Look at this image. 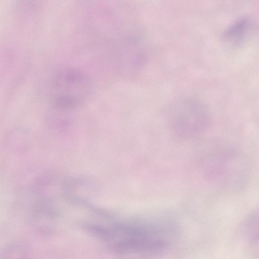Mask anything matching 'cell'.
<instances>
[{
  "instance_id": "cell-1",
  "label": "cell",
  "mask_w": 259,
  "mask_h": 259,
  "mask_svg": "<svg viewBox=\"0 0 259 259\" xmlns=\"http://www.w3.org/2000/svg\"><path fill=\"white\" fill-rule=\"evenodd\" d=\"M91 91L89 79L83 73L65 68L56 72L51 83L50 95L55 105L72 108L83 102Z\"/></svg>"
},
{
  "instance_id": "cell-4",
  "label": "cell",
  "mask_w": 259,
  "mask_h": 259,
  "mask_svg": "<svg viewBox=\"0 0 259 259\" xmlns=\"http://www.w3.org/2000/svg\"><path fill=\"white\" fill-rule=\"evenodd\" d=\"M248 25V20L246 18L239 19L228 29L225 37L230 40H238L244 35Z\"/></svg>"
},
{
  "instance_id": "cell-2",
  "label": "cell",
  "mask_w": 259,
  "mask_h": 259,
  "mask_svg": "<svg viewBox=\"0 0 259 259\" xmlns=\"http://www.w3.org/2000/svg\"><path fill=\"white\" fill-rule=\"evenodd\" d=\"M214 175L222 188L236 192L247 183L249 167L246 157L237 149L225 146L214 157Z\"/></svg>"
},
{
  "instance_id": "cell-3",
  "label": "cell",
  "mask_w": 259,
  "mask_h": 259,
  "mask_svg": "<svg viewBox=\"0 0 259 259\" xmlns=\"http://www.w3.org/2000/svg\"><path fill=\"white\" fill-rule=\"evenodd\" d=\"M243 230L250 242L259 241V208L253 211L246 219Z\"/></svg>"
}]
</instances>
